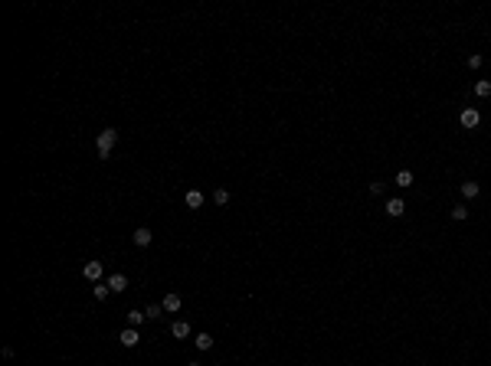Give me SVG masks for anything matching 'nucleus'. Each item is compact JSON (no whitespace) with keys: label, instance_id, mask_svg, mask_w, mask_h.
Masks as SVG:
<instances>
[{"label":"nucleus","instance_id":"6","mask_svg":"<svg viewBox=\"0 0 491 366\" xmlns=\"http://www.w3.org/2000/svg\"><path fill=\"white\" fill-rule=\"evenodd\" d=\"M403 213H406V203L400 200V196L386 200V216H393V219H396V216H403Z\"/></svg>","mask_w":491,"mask_h":366},{"label":"nucleus","instance_id":"7","mask_svg":"<svg viewBox=\"0 0 491 366\" xmlns=\"http://www.w3.org/2000/svg\"><path fill=\"white\" fill-rule=\"evenodd\" d=\"M131 239H134V245H151V229H148V226H141V229H134V236H131Z\"/></svg>","mask_w":491,"mask_h":366},{"label":"nucleus","instance_id":"10","mask_svg":"<svg viewBox=\"0 0 491 366\" xmlns=\"http://www.w3.org/2000/svg\"><path fill=\"white\" fill-rule=\"evenodd\" d=\"M108 288L111 291H125L128 288V278H125L121 271H115V275H108Z\"/></svg>","mask_w":491,"mask_h":366},{"label":"nucleus","instance_id":"5","mask_svg":"<svg viewBox=\"0 0 491 366\" xmlns=\"http://www.w3.org/2000/svg\"><path fill=\"white\" fill-rule=\"evenodd\" d=\"M164 314H177V311H180V304H184V301H180V294H174V291H171V294H164Z\"/></svg>","mask_w":491,"mask_h":366},{"label":"nucleus","instance_id":"17","mask_svg":"<svg viewBox=\"0 0 491 366\" xmlns=\"http://www.w3.org/2000/svg\"><path fill=\"white\" fill-rule=\"evenodd\" d=\"M213 203H216V206H226V203H229V190H223V186H219L216 193H213Z\"/></svg>","mask_w":491,"mask_h":366},{"label":"nucleus","instance_id":"19","mask_svg":"<svg viewBox=\"0 0 491 366\" xmlns=\"http://www.w3.org/2000/svg\"><path fill=\"white\" fill-rule=\"evenodd\" d=\"M144 314H148V317H161V314H164V304H151Z\"/></svg>","mask_w":491,"mask_h":366},{"label":"nucleus","instance_id":"16","mask_svg":"<svg viewBox=\"0 0 491 366\" xmlns=\"http://www.w3.org/2000/svg\"><path fill=\"white\" fill-rule=\"evenodd\" d=\"M475 95H478V98H485V95H491V82H488V79H481V82H478V85H475Z\"/></svg>","mask_w":491,"mask_h":366},{"label":"nucleus","instance_id":"1","mask_svg":"<svg viewBox=\"0 0 491 366\" xmlns=\"http://www.w3.org/2000/svg\"><path fill=\"white\" fill-rule=\"evenodd\" d=\"M115 141H118V131H115V128L98 131L95 147H98V157H102V161H108V157H111V147H115Z\"/></svg>","mask_w":491,"mask_h":366},{"label":"nucleus","instance_id":"15","mask_svg":"<svg viewBox=\"0 0 491 366\" xmlns=\"http://www.w3.org/2000/svg\"><path fill=\"white\" fill-rule=\"evenodd\" d=\"M396 186H413V173L400 170V173H396Z\"/></svg>","mask_w":491,"mask_h":366},{"label":"nucleus","instance_id":"13","mask_svg":"<svg viewBox=\"0 0 491 366\" xmlns=\"http://www.w3.org/2000/svg\"><path fill=\"white\" fill-rule=\"evenodd\" d=\"M92 294H95V301H105V298L111 294V288H108V285H102V281H95V288H92Z\"/></svg>","mask_w":491,"mask_h":366},{"label":"nucleus","instance_id":"11","mask_svg":"<svg viewBox=\"0 0 491 366\" xmlns=\"http://www.w3.org/2000/svg\"><path fill=\"white\" fill-rule=\"evenodd\" d=\"M478 190H481V186H478L475 180H465V183H462V196H465V200H475V196H478Z\"/></svg>","mask_w":491,"mask_h":366},{"label":"nucleus","instance_id":"4","mask_svg":"<svg viewBox=\"0 0 491 366\" xmlns=\"http://www.w3.org/2000/svg\"><path fill=\"white\" fill-rule=\"evenodd\" d=\"M121 344L128 346V350L141 344V334H138V327H125V330H121Z\"/></svg>","mask_w":491,"mask_h":366},{"label":"nucleus","instance_id":"14","mask_svg":"<svg viewBox=\"0 0 491 366\" xmlns=\"http://www.w3.org/2000/svg\"><path fill=\"white\" fill-rule=\"evenodd\" d=\"M193 346H196V350H210V346H213V337H210V334H196Z\"/></svg>","mask_w":491,"mask_h":366},{"label":"nucleus","instance_id":"18","mask_svg":"<svg viewBox=\"0 0 491 366\" xmlns=\"http://www.w3.org/2000/svg\"><path fill=\"white\" fill-rule=\"evenodd\" d=\"M452 219H469V209H465V203L452 206Z\"/></svg>","mask_w":491,"mask_h":366},{"label":"nucleus","instance_id":"12","mask_svg":"<svg viewBox=\"0 0 491 366\" xmlns=\"http://www.w3.org/2000/svg\"><path fill=\"white\" fill-rule=\"evenodd\" d=\"M144 321H148V314H144V311H128V327H141Z\"/></svg>","mask_w":491,"mask_h":366},{"label":"nucleus","instance_id":"2","mask_svg":"<svg viewBox=\"0 0 491 366\" xmlns=\"http://www.w3.org/2000/svg\"><path fill=\"white\" fill-rule=\"evenodd\" d=\"M102 271H105V265H102V262H85L82 275H85L88 281H102Z\"/></svg>","mask_w":491,"mask_h":366},{"label":"nucleus","instance_id":"9","mask_svg":"<svg viewBox=\"0 0 491 366\" xmlns=\"http://www.w3.org/2000/svg\"><path fill=\"white\" fill-rule=\"evenodd\" d=\"M171 334H174L177 340H184V337H190V324H187V321H174V324H171Z\"/></svg>","mask_w":491,"mask_h":366},{"label":"nucleus","instance_id":"3","mask_svg":"<svg viewBox=\"0 0 491 366\" xmlns=\"http://www.w3.org/2000/svg\"><path fill=\"white\" fill-rule=\"evenodd\" d=\"M458 121H462V128H478L481 115H478V111H475V108H465V111L458 115Z\"/></svg>","mask_w":491,"mask_h":366},{"label":"nucleus","instance_id":"21","mask_svg":"<svg viewBox=\"0 0 491 366\" xmlns=\"http://www.w3.org/2000/svg\"><path fill=\"white\" fill-rule=\"evenodd\" d=\"M190 366H200V363H190Z\"/></svg>","mask_w":491,"mask_h":366},{"label":"nucleus","instance_id":"20","mask_svg":"<svg viewBox=\"0 0 491 366\" xmlns=\"http://www.w3.org/2000/svg\"><path fill=\"white\" fill-rule=\"evenodd\" d=\"M481 65V56H469V69H478Z\"/></svg>","mask_w":491,"mask_h":366},{"label":"nucleus","instance_id":"8","mask_svg":"<svg viewBox=\"0 0 491 366\" xmlns=\"http://www.w3.org/2000/svg\"><path fill=\"white\" fill-rule=\"evenodd\" d=\"M184 203L190 206V209H200V206H203V193H200V190H187Z\"/></svg>","mask_w":491,"mask_h":366}]
</instances>
